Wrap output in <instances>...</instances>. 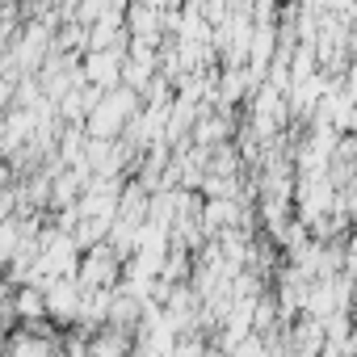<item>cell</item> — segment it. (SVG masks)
<instances>
[{
	"label": "cell",
	"instance_id": "1",
	"mask_svg": "<svg viewBox=\"0 0 357 357\" xmlns=\"http://www.w3.org/2000/svg\"><path fill=\"white\" fill-rule=\"evenodd\" d=\"M122 47H93L89 59H84V76L97 84V89H109L118 76H122Z\"/></svg>",
	"mask_w": 357,
	"mask_h": 357
},
{
	"label": "cell",
	"instance_id": "2",
	"mask_svg": "<svg viewBox=\"0 0 357 357\" xmlns=\"http://www.w3.org/2000/svg\"><path fill=\"white\" fill-rule=\"evenodd\" d=\"M130 30L143 38V43H155L160 38V13L151 5H135L130 9Z\"/></svg>",
	"mask_w": 357,
	"mask_h": 357
}]
</instances>
